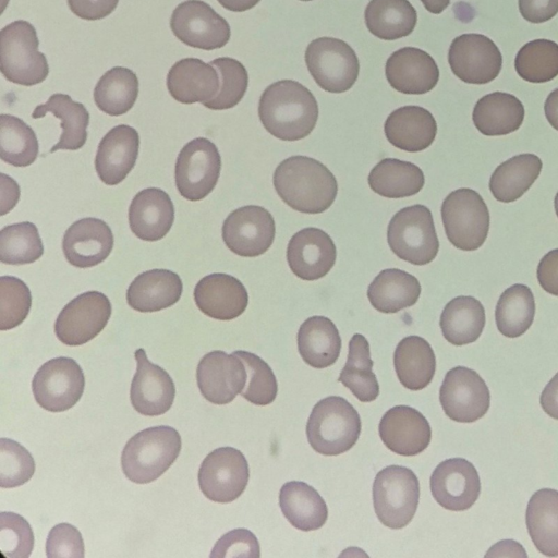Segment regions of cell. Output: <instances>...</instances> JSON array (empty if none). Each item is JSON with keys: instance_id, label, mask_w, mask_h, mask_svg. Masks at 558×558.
<instances>
[{"instance_id": "cell-47", "label": "cell", "mask_w": 558, "mask_h": 558, "mask_svg": "<svg viewBox=\"0 0 558 558\" xmlns=\"http://www.w3.org/2000/svg\"><path fill=\"white\" fill-rule=\"evenodd\" d=\"M44 245L37 227L29 221L5 226L0 231V262L25 265L39 259Z\"/></svg>"}, {"instance_id": "cell-25", "label": "cell", "mask_w": 558, "mask_h": 558, "mask_svg": "<svg viewBox=\"0 0 558 558\" xmlns=\"http://www.w3.org/2000/svg\"><path fill=\"white\" fill-rule=\"evenodd\" d=\"M194 301L203 314L218 320H231L246 310L248 293L235 277L216 272L196 283Z\"/></svg>"}, {"instance_id": "cell-3", "label": "cell", "mask_w": 558, "mask_h": 558, "mask_svg": "<svg viewBox=\"0 0 558 558\" xmlns=\"http://www.w3.org/2000/svg\"><path fill=\"white\" fill-rule=\"evenodd\" d=\"M177 429L160 425L136 433L125 444L121 454L124 475L136 484H147L160 477L181 451Z\"/></svg>"}, {"instance_id": "cell-4", "label": "cell", "mask_w": 558, "mask_h": 558, "mask_svg": "<svg viewBox=\"0 0 558 558\" xmlns=\"http://www.w3.org/2000/svg\"><path fill=\"white\" fill-rule=\"evenodd\" d=\"M360 434L361 418L357 411L339 396H329L318 401L306 424L311 447L324 456H337L350 450Z\"/></svg>"}, {"instance_id": "cell-42", "label": "cell", "mask_w": 558, "mask_h": 558, "mask_svg": "<svg viewBox=\"0 0 558 558\" xmlns=\"http://www.w3.org/2000/svg\"><path fill=\"white\" fill-rule=\"evenodd\" d=\"M373 364L368 341L360 333L353 335L349 341L347 363L338 380L362 402L374 401L379 395Z\"/></svg>"}, {"instance_id": "cell-18", "label": "cell", "mask_w": 558, "mask_h": 558, "mask_svg": "<svg viewBox=\"0 0 558 558\" xmlns=\"http://www.w3.org/2000/svg\"><path fill=\"white\" fill-rule=\"evenodd\" d=\"M202 396L214 404H227L242 392L247 373L243 361L235 354L216 350L206 353L196 369Z\"/></svg>"}, {"instance_id": "cell-57", "label": "cell", "mask_w": 558, "mask_h": 558, "mask_svg": "<svg viewBox=\"0 0 558 558\" xmlns=\"http://www.w3.org/2000/svg\"><path fill=\"white\" fill-rule=\"evenodd\" d=\"M537 280L548 293L558 296V248L546 253L537 266Z\"/></svg>"}, {"instance_id": "cell-61", "label": "cell", "mask_w": 558, "mask_h": 558, "mask_svg": "<svg viewBox=\"0 0 558 558\" xmlns=\"http://www.w3.org/2000/svg\"><path fill=\"white\" fill-rule=\"evenodd\" d=\"M425 9L434 14L441 13L450 3V0H421Z\"/></svg>"}, {"instance_id": "cell-14", "label": "cell", "mask_w": 558, "mask_h": 558, "mask_svg": "<svg viewBox=\"0 0 558 558\" xmlns=\"http://www.w3.org/2000/svg\"><path fill=\"white\" fill-rule=\"evenodd\" d=\"M445 414L460 423H472L489 409L490 393L484 379L473 369L456 366L445 375L439 390Z\"/></svg>"}, {"instance_id": "cell-10", "label": "cell", "mask_w": 558, "mask_h": 558, "mask_svg": "<svg viewBox=\"0 0 558 558\" xmlns=\"http://www.w3.org/2000/svg\"><path fill=\"white\" fill-rule=\"evenodd\" d=\"M220 169L221 157L216 145L205 137L194 138L178 155L175 186L185 199L201 201L216 186Z\"/></svg>"}, {"instance_id": "cell-31", "label": "cell", "mask_w": 558, "mask_h": 558, "mask_svg": "<svg viewBox=\"0 0 558 558\" xmlns=\"http://www.w3.org/2000/svg\"><path fill=\"white\" fill-rule=\"evenodd\" d=\"M279 506L292 526L304 532L320 529L328 518L327 505L323 497L315 488L300 481L282 485Z\"/></svg>"}, {"instance_id": "cell-8", "label": "cell", "mask_w": 558, "mask_h": 558, "mask_svg": "<svg viewBox=\"0 0 558 558\" xmlns=\"http://www.w3.org/2000/svg\"><path fill=\"white\" fill-rule=\"evenodd\" d=\"M441 219L450 243L462 251H475L489 230V211L482 196L462 187L449 193L441 205Z\"/></svg>"}, {"instance_id": "cell-9", "label": "cell", "mask_w": 558, "mask_h": 558, "mask_svg": "<svg viewBox=\"0 0 558 558\" xmlns=\"http://www.w3.org/2000/svg\"><path fill=\"white\" fill-rule=\"evenodd\" d=\"M305 62L317 85L329 93L349 90L360 72L359 59L352 47L333 37L312 40L305 51Z\"/></svg>"}, {"instance_id": "cell-24", "label": "cell", "mask_w": 558, "mask_h": 558, "mask_svg": "<svg viewBox=\"0 0 558 558\" xmlns=\"http://www.w3.org/2000/svg\"><path fill=\"white\" fill-rule=\"evenodd\" d=\"M385 72L390 86L408 95L428 93L439 80L435 60L415 47H403L392 52L386 61Z\"/></svg>"}, {"instance_id": "cell-2", "label": "cell", "mask_w": 558, "mask_h": 558, "mask_svg": "<svg viewBox=\"0 0 558 558\" xmlns=\"http://www.w3.org/2000/svg\"><path fill=\"white\" fill-rule=\"evenodd\" d=\"M274 186L287 205L303 214L327 210L338 192L332 172L307 156H292L281 161L274 172Z\"/></svg>"}, {"instance_id": "cell-19", "label": "cell", "mask_w": 558, "mask_h": 558, "mask_svg": "<svg viewBox=\"0 0 558 558\" xmlns=\"http://www.w3.org/2000/svg\"><path fill=\"white\" fill-rule=\"evenodd\" d=\"M430 490L442 508L463 511L477 500L481 481L471 462L463 458H451L440 462L433 471Z\"/></svg>"}, {"instance_id": "cell-36", "label": "cell", "mask_w": 558, "mask_h": 558, "mask_svg": "<svg viewBox=\"0 0 558 558\" xmlns=\"http://www.w3.org/2000/svg\"><path fill=\"white\" fill-rule=\"evenodd\" d=\"M525 522L535 547L548 557L558 556V490L542 488L529 500Z\"/></svg>"}, {"instance_id": "cell-26", "label": "cell", "mask_w": 558, "mask_h": 558, "mask_svg": "<svg viewBox=\"0 0 558 558\" xmlns=\"http://www.w3.org/2000/svg\"><path fill=\"white\" fill-rule=\"evenodd\" d=\"M140 150L137 131L126 124L113 126L100 141L95 169L107 185L121 183L134 168Z\"/></svg>"}, {"instance_id": "cell-50", "label": "cell", "mask_w": 558, "mask_h": 558, "mask_svg": "<svg viewBox=\"0 0 558 558\" xmlns=\"http://www.w3.org/2000/svg\"><path fill=\"white\" fill-rule=\"evenodd\" d=\"M32 294L24 281L13 276L0 278V329L17 327L27 317Z\"/></svg>"}, {"instance_id": "cell-55", "label": "cell", "mask_w": 558, "mask_h": 558, "mask_svg": "<svg viewBox=\"0 0 558 558\" xmlns=\"http://www.w3.org/2000/svg\"><path fill=\"white\" fill-rule=\"evenodd\" d=\"M119 0H68L70 10L84 20H100L113 12Z\"/></svg>"}, {"instance_id": "cell-38", "label": "cell", "mask_w": 558, "mask_h": 558, "mask_svg": "<svg viewBox=\"0 0 558 558\" xmlns=\"http://www.w3.org/2000/svg\"><path fill=\"white\" fill-rule=\"evenodd\" d=\"M485 310L473 296L460 295L449 301L440 315L445 339L453 345L476 341L485 326Z\"/></svg>"}, {"instance_id": "cell-44", "label": "cell", "mask_w": 558, "mask_h": 558, "mask_svg": "<svg viewBox=\"0 0 558 558\" xmlns=\"http://www.w3.org/2000/svg\"><path fill=\"white\" fill-rule=\"evenodd\" d=\"M535 301L531 289L521 283L507 288L500 295L495 319L499 332L508 338L522 336L532 325Z\"/></svg>"}, {"instance_id": "cell-17", "label": "cell", "mask_w": 558, "mask_h": 558, "mask_svg": "<svg viewBox=\"0 0 558 558\" xmlns=\"http://www.w3.org/2000/svg\"><path fill=\"white\" fill-rule=\"evenodd\" d=\"M453 74L469 84H487L500 73L502 56L496 44L482 34L456 37L448 52Z\"/></svg>"}, {"instance_id": "cell-5", "label": "cell", "mask_w": 558, "mask_h": 558, "mask_svg": "<svg viewBox=\"0 0 558 558\" xmlns=\"http://www.w3.org/2000/svg\"><path fill=\"white\" fill-rule=\"evenodd\" d=\"M39 40L35 27L19 20L0 32V70L15 84L33 86L41 83L49 73L44 53L38 50Z\"/></svg>"}, {"instance_id": "cell-11", "label": "cell", "mask_w": 558, "mask_h": 558, "mask_svg": "<svg viewBox=\"0 0 558 558\" xmlns=\"http://www.w3.org/2000/svg\"><path fill=\"white\" fill-rule=\"evenodd\" d=\"M85 387V376L71 357H54L44 363L32 380L36 402L49 412L66 411L77 403Z\"/></svg>"}, {"instance_id": "cell-34", "label": "cell", "mask_w": 558, "mask_h": 558, "mask_svg": "<svg viewBox=\"0 0 558 558\" xmlns=\"http://www.w3.org/2000/svg\"><path fill=\"white\" fill-rule=\"evenodd\" d=\"M393 364L399 381L413 391L428 386L436 371L435 353L430 344L418 336H408L398 343Z\"/></svg>"}, {"instance_id": "cell-51", "label": "cell", "mask_w": 558, "mask_h": 558, "mask_svg": "<svg viewBox=\"0 0 558 558\" xmlns=\"http://www.w3.org/2000/svg\"><path fill=\"white\" fill-rule=\"evenodd\" d=\"M35 461L28 450L15 440L0 439V487L13 488L28 482Z\"/></svg>"}, {"instance_id": "cell-23", "label": "cell", "mask_w": 558, "mask_h": 558, "mask_svg": "<svg viewBox=\"0 0 558 558\" xmlns=\"http://www.w3.org/2000/svg\"><path fill=\"white\" fill-rule=\"evenodd\" d=\"M110 227L98 218H83L73 222L65 231L62 250L66 260L74 267L88 268L102 263L113 248Z\"/></svg>"}, {"instance_id": "cell-37", "label": "cell", "mask_w": 558, "mask_h": 558, "mask_svg": "<svg viewBox=\"0 0 558 558\" xmlns=\"http://www.w3.org/2000/svg\"><path fill=\"white\" fill-rule=\"evenodd\" d=\"M48 112L61 120L62 133L50 153L59 149L77 150L84 146L87 140V126L89 113L83 104L74 101L66 94H53L47 102L38 105L32 118L39 119Z\"/></svg>"}, {"instance_id": "cell-63", "label": "cell", "mask_w": 558, "mask_h": 558, "mask_svg": "<svg viewBox=\"0 0 558 558\" xmlns=\"http://www.w3.org/2000/svg\"><path fill=\"white\" fill-rule=\"evenodd\" d=\"M301 1H311V0H301Z\"/></svg>"}, {"instance_id": "cell-58", "label": "cell", "mask_w": 558, "mask_h": 558, "mask_svg": "<svg viewBox=\"0 0 558 558\" xmlns=\"http://www.w3.org/2000/svg\"><path fill=\"white\" fill-rule=\"evenodd\" d=\"M539 402L546 414L558 420V373H556L543 389Z\"/></svg>"}, {"instance_id": "cell-30", "label": "cell", "mask_w": 558, "mask_h": 558, "mask_svg": "<svg viewBox=\"0 0 558 558\" xmlns=\"http://www.w3.org/2000/svg\"><path fill=\"white\" fill-rule=\"evenodd\" d=\"M180 276L168 269H150L136 276L126 290L131 308L151 313L174 305L181 298Z\"/></svg>"}, {"instance_id": "cell-59", "label": "cell", "mask_w": 558, "mask_h": 558, "mask_svg": "<svg viewBox=\"0 0 558 558\" xmlns=\"http://www.w3.org/2000/svg\"><path fill=\"white\" fill-rule=\"evenodd\" d=\"M544 111L549 124L558 130V88L554 89L546 98Z\"/></svg>"}, {"instance_id": "cell-39", "label": "cell", "mask_w": 558, "mask_h": 558, "mask_svg": "<svg viewBox=\"0 0 558 558\" xmlns=\"http://www.w3.org/2000/svg\"><path fill=\"white\" fill-rule=\"evenodd\" d=\"M543 162L534 154H521L500 163L489 179L493 196L501 203L520 198L538 178Z\"/></svg>"}, {"instance_id": "cell-1", "label": "cell", "mask_w": 558, "mask_h": 558, "mask_svg": "<svg viewBox=\"0 0 558 558\" xmlns=\"http://www.w3.org/2000/svg\"><path fill=\"white\" fill-rule=\"evenodd\" d=\"M258 116L264 128L282 141H299L314 130L318 119V104L301 83L282 80L263 92Z\"/></svg>"}, {"instance_id": "cell-22", "label": "cell", "mask_w": 558, "mask_h": 558, "mask_svg": "<svg viewBox=\"0 0 558 558\" xmlns=\"http://www.w3.org/2000/svg\"><path fill=\"white\" fill-rule=\"evenodd\" d=\"M384 445L400 456H415L429 445L432 428L426 417L409 405H396L380 418L378 427Z\"/></svg>"}, {"instance_id": "cell-60", "label": "cell", "mask_w": 558, "mask_h": 558, "mask_svg": "<svg viewBox=\"0 0 558 558\" xmlns=\"http://www.w3.org/2000/svg\"><path fill=\"white\" fill-rule=\"evenodd\" d=\"M225 9L243 12L255 7L260 0H217Z\"/></svg>"}, {"instance_id": "cell-7", "label": "cell", "mask_w": 558, "mask_h": 558, "mask_svg": "<svg viewBox=\"0 0 558 558\" xmlns=\"http://www.w3.org/2000/svg\"><path fill=\"white\" fill-rule=\"evenodd\" d=\"M387 241L397 257L416 266L430 263L439 250L430 210L420 204L400 209L388 225Z\"/></svg>"}, {"instance_id": "cell-49", "label": "cell", "mask_w": 558, "mask_h": 558, "mask_svg": "<svg viewBox=\"0 0 558 558\" xmlns=\"http://www.w3.org/2000/svg\"><path fill=\"white\" fill-rule=\"evenodd\" d=\"M246 368L247 380L241 396L256 405H267L275 401L278 385L270 366L258 355L247 351H234Z\"/></svg>"}, {"instance_id": "cell-48", "label": "cell", "mask_w": 558, "mask_h": 558, "mask_svg": "<svg viewBox=\"0 0 558 558\" xmlns=\"http://www.w3.org/2000/svg\"><path fill=\"white\" fill-rule=\"evenodd\" d=\"M220 77V88L215 98L203 105L211 110L230 109L243 98L247 85L248 74L244 65L229 57H220L210 62Z\"/></svg>"}, {"instance_id": "cell-29", "label": "cell", "mask_w": 558, "mask_h": 558, "mask_svg": "<svg viewBox=\"0 0 558 558\" xmlns=\"http://www.w3.org/2000/svg\"><path fill=\"white\" fill-rule=\"evenodd\" d=\"M387 140L395 147L417 153L426 149L437 134L434 116L420 106H404L393 110L385 121Z\"/></svg>"}, {"instance_id": "cell-56", "label": "cell", "mask_w": 558, "mask_h": 558, "mask_svg": "<svg viewBox=\"0 0 558 558\" xmlns=\"http://www.w3.org/2000/svg\"><path fill=\"white\" fill-rule=\"evenodd\" d=\"M521 15L531 23H543L558 13V0H519Z\"/></svg>"}, {"instance_id": "cell-45", "label": "cell", "mask_w": 558, "mask_h": 558, "mask_svg": "<svg viewBox=\"0 0 558 558\" xmlns=\"http://www.w3.org/2000/svg\"><path fill=\"white\" fill-rule=\"evenodd\" d=\"M38 140L33 129L17 117L0 116V158L14 167H27L38 156Z\"/></svg>"}, {"instance_id": "cell-27", "label": "cell", "mask_w": 558, "mask_h": 558, "mask_svg": "<svg viewBox=\"0 0 558 558\" xmlns=\"http://www.w3.org/2000/svg\"><path fill=\"white\" fill-rule=\"evenodd\" d=\"M173 221V203L161 189L147 187L140 191L129 206L130 229L143 241L161 240L170 231Z\"/></svg>"}, {"instance_id": "cell-54", "label": "cell", "mask_w": 558, "mask_h": 558, "mask_svg": "<svg viewBox=\"0 0 558 558\" xmlns=\"http://www.w3.org/2000/svg\"><path fill=\"white\" fill-rule=\"evenodd\" d=\"M210 558L260 556L256 536L246 529H235L222 535L213 547Z\"/></svg>"}, {"instance_id": "cell-13", "label": "cell", "mask_w": 558, "mask_h": 558, "mask_svg": "<svg viewBox=\"0 0 558 558\" xmlns=\"http://www.w3.org/2000/svg\"><path fill=\"white\" fill-rule=\"evenodd\" d=\"M170 27L183 44L203 50L223 47L231 35L229 23L201 0L178 4L172 12Z\"/></svg>"}, {"instance_id": "cell-33", "label": "cell", "mask_w": 558, "mask_h": 558, "mask_svg": "<svg viewBox=\"0 0 558 558\" xmlns=\"http://www.w3.org/2000/svg\"><path fill=\"white\" fill-rule=\"evenodd\" d=\"M298 349L303 361L314 368L331 366L339 357L341 338L336 325L325 316H312L298 331Z\"/></svg>"}, {"instance_id": "cell-35", "label": "cell", "mask_w": 558, "mask_h": 558, "mask_svg": "<svg viewBox=\"0 0 558 558\" xmlns=\"http://www.w3.org/2000/svg\"><path fill=\"white\" fill-rule=\"evenodd\" d=\"M421 294V284L411 274L388 268L381 270L367 289L372 306L386 314L397 313L414 305Z\"/></svg>"}, {"instance_id": "cell-62", "label": "cell", "mask_w": 558, "mask_h": 558, "mask_svg": "<svg viewBox=\"0 0 558 558\" xmlns=\"http://www.w3.org/2000/svg\"><path fill=\"white\" fill-rule=\"evenodd\" d=\"M554 205H555L556 215L558 217V192H557V194L555 196Z\"/></svg>"}, {"instance_id": "cell-52", "label": "cell", "mask_w": 558, "mask_h": 558, "mask_svg": "<svg viewBox=\"0 0 558 558\" xmlns=\"http://www.w3.org/2000/svg\"><path fill=\"white\" fill-rule=\"evenodd\" d=\"M34 547V533L20 514L0 513V550L8 558H28Z\"/></svg>"}, {"instance_id": "cell-15", "label": "cell", "mask_w": 558, "mask_h": 558, "mask_svg": "<svg viewBox=\"0 0 558 558\" xmlns=\"http://www.w3.org/2000/svg\"><path fill=\"white\" fill-rule=\"evenodd\" d=\"M111 316V303L101 292H84L70 301L54 323L57 338L66 345H82L106 327Z\"/></svg>"}, {"instance_id": "cell-28", "label": "cell", "mask_w": 558, "mask_h": 558, "mask_svg": "<svg viewBox=\"0 0 558 558\" xmlns=\"http://www.w3.org/2000/svg\"><path fill=\"white\" fill-rule=\"evenodd\" d=\"M167 87L170 95L179 102L204 104L218 94L220 77L210 63H205L197 58H184L170 68Z\"/></svg>"}, {"instance_id": "cell-21", "label": "cell", "mask_w": 558, "mask_h": 558, "mask_svg": "<svg viewBox=\"0 0 558 558\" xmlns=\"http://www.w3.org/2000/svg\"><path fill=\"white\" fill-rule=\"evenodd\" d=\"M337 251L331 238L322 229L310 227L292 235L287 260L292 272L303 280L326 276L336 263Z\"/></svg>"}, {"instance_id": "cell-16", "label": "cell", "mask_w": 558, "mask_h": 558, "mask_svg": "<svg viewBox=\"0 0 558 558\" xmlns=\"http://www.w3.org/2000/svg\"><path fill=\"white\" fill-rule=\"evenodd\" d=\"M276 227L271 214L264 207L247 205L233 210L222 225L227 247L242 257L264 254L275 240Z\"/></svg>"}, {"instance_id": "cell-32", "label": "cell", "mask_w": 558, "mask_h": 558, "mask_svg": "<svg viewBox=\"0 0 558 558\" xmlns=\"http://www.w3.org/2000/svg\"><path fill=\"white\" fill-rule=\"evenodd\" d=\"M472 119L484 135H506L517 131L524 119V107L513 95L494 92L480 98L474 106Z\"/></svg>"}, {"instance_id": "cell-6", "label": "cell", "mask_w": 558, "mask_h": 558, "mask_svg": "<svg viewBox=\"0 0 558 558\" xmlns=\"http://www.w3.org/2000/svg\"><path fill=\"white\" fill-rule=\"evenodd\" d=\"M420 499V483L412 470L388 465L380 470L373 484V504L378 520L398 530L413 519Z\"/></svg>"}, {"instance_id": "cell-53", "label": "cell", "mask_w": 558, "mask_h": 558, "mask_svg": "<svg viewBox=\"0 0 558 558\" xmlns=\"http://www.w3.org/2000/svg\"><path fill=\"white\" fill-rule=\"evenodd\" d=\"M84 541L81 532L70 523L54 525L46 541L48 558H83Z\"/></svg>"}, {"instance_id": "cell-43", "label": "cell", "mask_w": 558, "mask_h": 558, "mask_svg": "<svg viewBox=\"0 0 558 558\" xmlns=\"http://www.w3.org/2000/svg\"><path fill=\"white\" fill-rule=\"evenodd\" d=\"M138 96V78L136 74L123 66L108 70L94 88L96 106L109 116L126 113Z\"/></svg>"}, {"instance_id": "cell-20", "label": "cell", "mask_w": 558, "mask_h": 558, "mask_svg": "<svg viewBox=\"0 0 558 558\" xmlns=\"http://www.w3.org/2000/svg\"><path fill=\"white\" fill-rule=\"evenodd\" d=\"M134 357L136 372L130 389L132 407L146 416L165 414L174 401L175 387L172 378L162 367L147 359L144 349H137Z\"/></svg>"}, {"instance_id": "cell-41", "label": "cell", "mask_w": 558, "mask_h": 558, "mask_svg": "<svg viewBox=\"0 0 558 558\" xmlns=\"http://www.w3.org/2000/svg\"><path fill=\"white\" fill-rule=\"evenodd\" d=\"M368 31L384 40L410 35L417 22V13L408 0H371L364 13Z\"/></svg>"}, {"instance_id": "cell-46", "label": "cell", "mask_w": 558, "mask_h": 558, "mask_svg": "<svg viewBox=\"0 0 558 558\" xmlns=\"http://www.w3.org/2000/svg\"><path fill=\"white\" fill-rule=\"evenodd\" d=\"M514 68L527 82L551 81L558 75V44L544 38L526 43L517 53Z\"/></svg>"}, {"instance_id": "cell-12", "label": "cell", "mask_w": 558, "mask_h": 558, "mask_svg": "<svg viewBox=\"0 0 558 558\" xmlns=\"http://www.w3.org/2000/svg\"><path fill=\"white\" fill-rule=\"evenodd\" d=\"M248 477V463L244 454L233 447H220L203 460L198 470V486L209 500L227 504L242 495Z\"/></svg>"}, {"instance_id": "cell-40", "label": "cell", "mask_w": 558, "mask_h": 558, "mask_svg": "<svg viewBox=\"0 0 558 558\" xmlns=\"http://www.w3.org/2000/svg\"><path fill=\"white\" fill-rule=\"evenodd\" d=\"M424 183V173L416 165L396 158L381 159L368 174L369 187L388 198L412 196Z\"/></svg>"}]
</instances>
